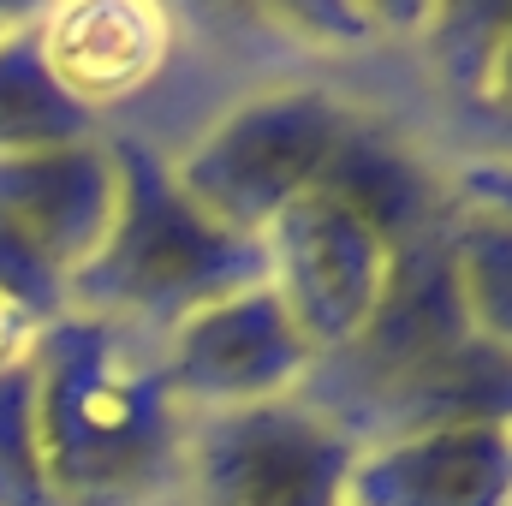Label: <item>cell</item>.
<instances>
[{
  "label": "cell",
  "instance_id": "1",
  "mask_svg": "<svg viewBox=\"0 0 512 506\" xmlns=\"http://www.w3.org/2000/svg\"><path fill=\"white\" fill-rule=\"evenodd\" d=\"M36 429L60 506H167L191 411L126 328L66 310L36 334Z\"/></svg>",
  "mask_w": 512,
  "mask_h": 506
},
{
  "label": "cell",
  "instance_id": "2",
  "mask_svg": "<svg viewBox=\"0 0 512 506\" xmlns=\"http://www.w3.org/2000/svg\"><path fill=\"white\" fill-rule=\"evenodd\" d=\"M108 137H114V161H120V209H114L102 251L72 274L66 310L102 316L137 340L161 346L197 310H209L245 286H262L268 256H262V239H245V233L221 227L215 215H203L179 191V179L155 143H143L131 131H108Z\"/></svg>",
  "mask_w": 512,
  "mask_h": 506
},
{
  "label": "cell",
  "instance_id": "3",
  "mask_svg": "<svg viewBox=\"0 0 512 506\" xmlns=\"http://www.w3.org/2000/svg\"><path fill=\"white\" fill-rule=\"evenodd\" d=\"M358 120L364 114L328 84H268L233 102L167 167L203 215L245 239H262L274 215L322 185L334 149Z\"/></svg>",
  "mask_w": 512,
  "mask_h": 506
},
{
  "label": "cell",
  "instance_id": "4",
  "mask_svg": "<svg viewBox=\"0 0 512 506\" xmlns=\"http://www.w3.org/2000/svg\"><path fill=\"white\" fill-rule=\"evenodd\" d=\"M358 441L304 393L191 417L167 506H346Z\"/></svg>",
  "mask_w": 512,
  "mask_h": 506
},
{
  "label": "cell",
  "instance_id": "5",
  "mask_svg": "<svg viewBox=\"0 0 512 506\" xmlns=\"http://www.w3.org/2000/svg\"><path fill=\"white\" fill-rule=\"evenodd\" d=\"M459 340H471V322L459 310V286H453L447 245H441V221H435L429 233H417L411 245L393 251L382 304L370 310L364 334L346 352H334V358H322L310 370L304 399L346 429L370 399H382L387 387H399L405 376L429 370Z\"/></svg>",
  "mask_w": 512,
  "mask_h": 506
},
{
  "label": "cell",
  "instance_id": "6",
  "mask_svg": "<svg viewBox=\"0 0 512 506\" xmlns=\"http://www.w3.org/2000/svg\"><path fill=\"white\" fill-rule=\"evenodd\" d=\"M262 256H268V286L310 340L316 364L364 334L393 268V245L328 191H304L286 215H274L262 233Z\"/></svg>",
  "mask_w": 512,
  "mask_h": 506
},
{
  "label": "cell",
  "instance_id": "7",
  "mask_svg": "<svg viewBox=\"0 0 512 506\" xmlns=\"http://www.w3.org/2000/svg\"><path fill=\"white\" fill-rule=\"evenodd\" d=\"M155 364L191 417H215V411H251L304 393L316 352L286 316V304L274 298V286L262 280L179 322L155 346Z\"/></svg>",
  "mask_w": 512,
  "mask_h": 506
},
{
  "label": "cell",
  "instance_id": "8",
  "mask_svg": "<svg viewBox=\"0 0 512 506\" xmlns=\"http://www.w3.org/2000/svg\"><path fill=\"white\" fill-rule=\"evenodd\" d=\"M36 54L54 78V90L84 108L96 126L137 102L167 54H173V18L149 0H66L36 6Z\"/></svg>",
  "mask_w": 512,
  "mask_h": 506
},
{
  "label": "cell",
  "instance_id": "9",
  "mask_svg": "<svg viewBox=\"0 0 512 506\" xmlns=\"http://www.w3.org/2000/svg\"><path fill=\"white\" fill-rule=\"evenodd\" d=\"M114 209H120V161L108 131L0 161V215L66 280L102 251Z\"/></svg>",
  "mask_w": 512,
  "mask_h": 506
},
{
  "label": "cell",
  "instance_id": "10",
  "mask_svg": "<svg viewBox=\"0 0 512 506\" xmlns=\"http://www.w3.org/2000/svg\"><path fill=\"white\" fill-rule=\"evenodd\" d=\"M346 506H512V423L364 441Z\"/></svg>",
  "mask_w": 512,
  "mask_h": 506
},
{
  "label": "cell",
  "instance_id": "11",
  "mask_svg": "<svg viewBox=\"0 0 512 506\" xmlns=\"http://www.w3.org/2000/svg\"><path fill=\"white\" fill-rule=\"evenodd\" d=\"M465 423H512V352L477 340V334L459 340L429 370L387 387L382 399H370L346 423V435L364 447V441H387V435L465 429Z\"/></svg>",
  "mask_w": 512,
  "mask_h": 506
},
{
  "label": "cell",
  "instance_id": "12",
  "mask_svg": "<svg viewBox=\"0 0 512 506\" xmlns=\"http://www.w3.org/2000/svg\"><path fill=\"white\" fill-rule=\"evenodd\" d=\"M316 191L346 203L364 227L382 233L393 251L411 245L417 233H429L441 221V209H447V185L417 161V149H405L393 131L370 126V120H358L346 131V143L334 149V161H328Z\"/></svg>",
  "mask_w": 512,
  "mask_h": 506
},
{
  "label": "cell",
  "instance_id": "13",
  "mask_svg": "<svg viewBox=\"0 0 512 506\" xmlns=\"http://www.w3.org/2000/svg\"><path fill=\"white\" fill-rule=\"evenodd\" d=\"M441 245H447V268H453L471 334L512 352V221L483 203L447 197Z\"/></svg>",
  "mask_w": 512,
  "mask_h": 506
},
{
  "label": "cell",
  "instance_id": "14",
  "mask_svg": "<svg viewBox=\"0 0 512 506\" xmlns=\"http://www.w3.org/2000/svg\"><path fill=\"white\" fill-rule=\"evenodd\" d=\"M36 6H24V18L0 36V161L6 155H30V149H54V143H78L96 137V120L84 108H72L42 54H36Z\"/></svg>",
  "mask_w": 512,
  "mask_h": 506
},
{
  "label": "cell",
  "instance_id": "15",
  "mask_svg": "<svg viewBox=\"0 0 512 506\" xmlns=\"http://www.w3.org/2000/svg\"><path fill=\"white\" fill-rule=\"evenodd\" d=\"M0 506H60L36 429V381L30 364L0 376Z\"/></svg>",
  "mask_w": 512,
  "mask_h": 506
},
{
  "label": "cell",
  "instance_id": "16",
  "mask_svg": "<svg viewBox=\"0 0 512 506\" xmlns=\"http://www.w3.org/2000/svg\"><path fill=\"white\" fill-rule=\"evenodd\" d=\"M459 30H471V42L459 48L465 66V90L483 114H495L512 131V6H477V12H453Z\"/></svg>",
  "mask_w": 512,
  "mask_h": 506
},
{
  "label": "cell",
  "instance_id": "17",
  "mask_svg": "<svg viewBox=\"0 0 512 506\" xmlns=\"http://www.w3.org/2000/svg\"><path fill=\"white\" fill-rule=\"evenodd\" d=\"M66 292H72V280L0 215V298L12 310H24L36 328H48L54 316H66Z\"/></svg>",
  "mask_w": 512,
  "mask_h": 506
},
{
  "label": "cell",
  "instance_id": "18",
  "mask_svg": "<svg viewBox=\"0 0 512 506\" xmlns=\"http://www.w3.org/2000/svg\"><path fill=\"white\" fill-rule=\"evenodd\" d=\"M447 197H459V203H483V209H495V215H507L512 221V155L465 161V167L453 173V191H447Z\"/></svg>",
  "mask_w": 512,
  "mask_h": 506
},
{
  "label": "cell",
  "instance_id": "19",
  "mask_svg": "<svg viewBox=\"0 0 512 506\" xmlns=\"http://www.w3.org/2000/svg\"><path fill=\"white\" fill-rule=\"evenodd\" d=\"M36 334H42V328H36L24 310H12V304L0 298V376L30 364V352H36Z\"/></svg>",
  "mask_w": 512,
  "mask_h": 506
},
{
  "label": "cell",
  "instance_id": "20",
  "mask_svg": "<svg viewBox=\"0 0 512 506\" xmlns=\"http://www.w3.org/2000/svg\"><path fill=\"white\" fill-rule=\"evenodd\" d=\"M18 18H24V12H18V6H0V36H6V30H12V24H18Z\"/></svg>",
  "mask_w": 512,
  "mask_h": 506
}]
</instances>
